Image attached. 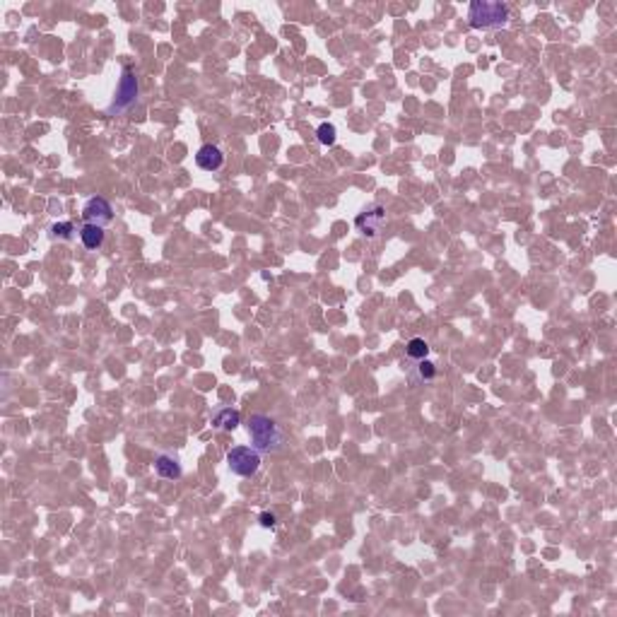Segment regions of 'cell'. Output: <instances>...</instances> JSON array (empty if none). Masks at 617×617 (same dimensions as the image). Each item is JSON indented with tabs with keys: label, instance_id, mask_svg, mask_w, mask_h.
Masks as SVG:
<instances>
[{
	"label": "cell",
	"instance_id": "9a60e30c",
	"mask_svg": "<svg viewBox=\"0 0 617 617\" xmlns=\"http://www.w3.org/2000/svg\"><path fill=\"white\" fill-rule=\"evenodd\" d=\"M261 526H263V528H275L277 526L275 514H270V511H263V514H261Z\"/></svg>",
	"mask_w": 617,
	"mask_h": 617
},
{
	"label": "cell",
	"instance_id": "6da1fadb",
	"mask_svg": "<svg viewBox=\"0 0 617 617\" xmlns=\"http://www.w3.org/2000/svg\"><path fill=\"white\" fill-rule=\"evenodd\" d=\"M249 436L254 449L261 453H277L285 449L287 444V434L285 429H282V424L261 413L249 417Z\"/></svg>",
	"mask_w": 617,
	"mask_h": 617
},
{
	"label": "cell",
	"instance_id": "5bb4252c",
	"mask_svg": "<svg viewBox=\"0 0 617 617\" xmlns=\"http://www.w3.org/2000/svg\"><path fill=\"white\" fill-rule=\"evenodd\" d=\"M316 140H319V143L324 145V147L335 145V140H338L335 125H333V123H321L319 128H316Z\"/></svg>",
	"mask_w": 617,
	"mask_h": 617
},
{
	"label": "cell",
	"instance_id": "8992f818",
	"mask_svg": "<svg viewBox=\"0 0 617 617\" xmlns=\"http://www.w3.org/2000/svg\"><path fill=\"white\" fill-rule=\"evenodd\" d=\"M83 220L85 225H97V227H109L113 222V205L109 203L102 195H95L83 205Z\"/></svg>",
	"mask_w": 617,
	"mask_h": 617
},
{
	"label": "cell",
	"instance_id": "4fadbf2b",
	"mask_svg": "<svg viewBox=\"0 0 617 617\" xmlns=\"http://www.w3.org/2000/svg\"><path fill=\"white\" fill-rule=\"evenodd\" d=\"M78 234L80 229H75L73 222H56V225L51 227V237L58 239V242H73Z\"/></svg>",
	"mask_w": 617,
	"mask_h": 617
},
{
	"label": "cell",
	"instance_id": "3957f363",
	"mask_svg": "<svg viewBox=\"0 0 617 617\" xmlns=\"http://www.w3.org/2000/svg\"><path fill=\"white\" fill-rule=\"evenodd\" d=\"M138 92H140V85L135 73L130 68H123L121 80H118V87H116V95H113V99L106 109L109 116H118V113L128 111V109L138 102Z\"/></svg>",
	"mask_w": 617,
	"mask_h": 617
},
{
	"label": "cell",
	"instance_id": "ba28073f",
	"mask_svg": "<svg viewBox=\"0 0 617 617\" xmlns=\"http://www.w3.org/2000/svg\"><path fill=\"white\" fill-rule=\"evenodd\" d=\"M155 473L160 475L162 480H179L183 475V468H181V463H179L176 456H172V453H160V456L155 458Z\"/></svg>",
	"mask_w": 617,
	"mask_h": 617
},
{
	"label": "cell",
	"instance_id": "7a4b0ae2",
	"mask_svg": "<svg viewBox=\"0 0 617 617\" xmlns=\"http://www.w3.org/2000/svg\"><path fill=\"white\" fill-rule=\"evenodd\" d=\"M468 25L473 29H499L509 25V8L504 3L473 0L468 8Z\"/></svg>",
	"mask_w": 617,
	"mask_h": 617
},
{
	"label": "cell",
	"instance_id": "7c38bea8",
	"mask_svg": "<svg viewBox=\"0 0 617 617\" xmlns=\"http://www.w3.org/2000/svg\"><path fill=\"white\" fill-rule=\"evenodd\" d=\"M427 354H429V345L422 340V338H413V340L408 342V347H405L408 362H422V359H427Z\"/></svg>",
	"mask_w": 617,
	"mask_h": 617
},
{
	"label": "cell",
	"instance_id": "52a82bcc",
	"mask_svg": "<svg viewBox=\"0 0 617 617\" xmlns=\"http://www.w3.org/2000/svg\"><path fill=\"white\" fill-rule=\"evenodd\" d=\"M195 165L203 172H217L225 165V155H222V150L217 145H203L195 152Z\"/></svg>",
	"mask_w": 617,
	"mask_h": 617
},
{
	"label": "cell",
	"instance_id": "30bf717a",
	"mask_svg": "<svg viewBox=\"0 0 617 617\" xmlns=\"http://www.w3.org/2000/svg\"><path fill=\"white\" fill-rule=\"evenodd\" d=\"M104 227H97V225H83L80 227V242H83V247L87 251H99L104 247Z\"/></svg>",
	"mask_w": 617,
	"mask_h": 617
},
{
	"label": "cell",
	"instance_id": "5b68a950",
	"mask_svg": "<svg viewBox=\"0 0 617 617\" xmlns=\"http://www.w3.org/2000/svg\"><path fill=\"white\" fill-rule=\"evenodd\" d=\"M384 225H386V207L384 205H371L362 212V215L354 217V227H357V232L367 239L379 237Z\"/></svg>",
	"mask_w": 617,
	"mask_h": 617
},
{
	"label": "cell",
	"instance_id": "9c48e42d",
	"mask_svg": "<svg viewBox=\"0 0 617 617\" xmlns=\"http://www.w3.org/2000/svg\"><path fill=\"white\" fill-rule=\"evenodd\" d=\"M242 424V413L234 410V408H220V410L212 413V427L222 429V432H229V429H237Z\"/></svg>",
	"mask_w": 617,
	"mask_h": 617
},
{
	"label": "cell",
	"instance_id": "8fae6325",
	"mask_svg": "<svg viewBox=\"0 0 617 617\" xmlns=\"http://www.w3.org/2000/svg\"><path fill=\"white\" fill-rule=\"evenodd\" d=\"M415 367H410V379L413 384H427V381H434L436 376V367L429 359H422V362H413Z\"/></svg>",
	"mask_w": 617,
	"mask_h": 617
},
{
	"label": "cell",
	"instance_id": "277c9868",
	"mask_svg": "<svg viewBox=\"0 0 617 617\" xmlns=\"http://www.w3.org/2000/svg\"><path fill=\"white\" fill-rule=\"evenodd\" d=\"M227 466L239 478H251L261 468V451H256L254 446H234L227 453Z\"/></svg>",
	"mask_w": 617,
	"mask_h": 617
}]
</instances>
